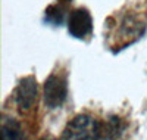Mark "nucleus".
<instances>
[{
    "mask_svg": "<svg viewBox=\"0 0 147 140\" xmlns=\"http://www.w3.org/2000/svg\"><path fill=\"white\" fill-rule=\"evenodd\" d=\"M106 121L94 113L81 112L68 121L59 140H105Z\"/></svg>",
    "mask_w": 147,
    "mask_h": 140,
    "instance_id": "f257e3e1",
    "label": "nucleus"
},
{
    "mask_svg": "<svg viewBox=\"0 0 147 140\" xmlns=\"http://www.w3.org/2000/svg\"><path fill=\"white\" fill-rule=\"evenodd\" d=\"M38 99H40V90L38 84L34 75L24 77L12 96V103H13V111L18 115L27 118V120H34L37 113V106H38Z\"/></svg>",
    "mask_w": 147,
    "mask_h": 140,
    "instance_id": "f03ea898",
    "label": "nucleus"
},
{
    "mask_svg": "<svg viewBox=\"0 0 147 140\" xmlns=\"http://www.w3.org/2000/svg\"><path fill=\"white\" fill-rule=\"evenodd\" d=\"M68 97V71L65 67H56L46 78L43 86V100L49 109L60 108Z\"/></svg>",
    "mask_w": 147,
    "mask_h": 140,
    "instance_id": "7ed1b4c3",
    "label": "nucleus"
},
{
    "mask_svg": "<svg viewBox=\"0 0 147 140\" xmlns=\"http://www.w3.org/2000/svg\"><path fill=\"white\" fill-rule=\"evenodd\" d=\"M31 120L5 108L2 117V140H31Z\"/></svg>",
    "mask_w": 147,
    "mask_h": 140,
    "instance_id": "20e7f679",
    "label": "nucleus"
},
{
    "mask_svg": "<svg viewBox=\"0 0 147 140\" xmlns=\"http://www.w3.org/2000/svg\"><path fill=\"white\" fill-rule=\"evenodd\" d=\"M143 33H144V22L134 15L131 16L127 15L122 18L116 31H113L109 37H112L115 40V44L112 46L115 47L113 50H121L122 47L136 41L140 35H143Z\"/></svg>",
    "mask_w": 147,
    "mask_h": 140,
    "instance_id": "39448f33",
    "label": "nucleus"
},
{
    "mask_svg": "<svg viewBox=\"0 0 147 140\" xmlns=\"http://www.w3.org/2000/svg\"><path fill=\"white\" fill-rule=\"evenodd\" d=\"M68 31L75 39H88L93 33V19L90 12L85 7H78L69 12L68 16Z\"/></svg>",
    "mask_w": 147,
    "mask_h": 140,
    "instance_id": "423d86ee",
    "label": "nucleus"
},
{
    "mask_svg": "<svg viewBox=\"0 0 147 140\" xmlns=\"http://www.w3.org/2000/svg\"><path fill=\"white\" fill-rule=\"evenodd\" d=\"M105 140H129V124L121 117H110L105 127Z\"/></svg>",
    "mask_w": 147,
    "mask_h": 140,
    "instance_id": "0eeeda50",
    "label": "nucleus"
},
{
    "mask_svg": "<svg viewBox=\"0 0 147 140\" xmlns=\"http://www.w3.org/2000/svg\"><path fill=\"white\" fill-rule=\"evenodd\" d=\"M43 140H55V139H52V137H46V139H43Z\"/></svg>",
    "mask_w": 147,
    "mask_h": 140,
    "instance_id": "6e6552de",
    "label": "nucleus"
}]
</instances>
